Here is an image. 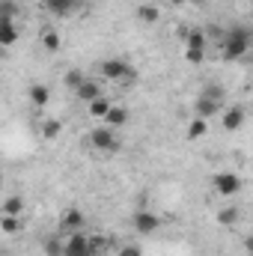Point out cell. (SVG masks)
<instances>
[{
    "instance_id": "4",
    "label": "cell",
    "mask_w": 253,
    "mask_h": 256,
    "mask_svg": "<svg viewBox=\"0 0 253 256\" xmlns=\"http://www.w3.org/2000/svg\"><path fill=\"white\" fill-rule=\"evenodd\" d=\"M242 188H244V182H242V176H238V173H232V170H220V173H214V176H212V191L218 194V196H224V200L238 196Z\"/></svg>"
},
{
    "instance_id": "8",
    "label": "cell",
    "mask_w": 253,
    "mask_h": 256,
    "mask_svg": "<svg viewBox=\"0 0 253 256\" xmlns=\"http://www.w3.org/2000/svg\"><path fill=\"white\" fill-rule=\"evenodd\" d=\"M131 224H134V230H137L140 236H152V232L161 230V218H158L155 212H149V208H137L134 218H131Z\"/></svg>"
},
{
    "instance_id": "24",
    "label": "cell",
    "mask_w": 253,
    "mask_h": 256,
    "mask_svg": "<svg viewBox=\"0 0 253 256\" xmlns=\"http://www.w3.org/2000/svg\"><path fill=\"white\" fill-rule=\"evenodd\" d=\"M3 214H21L24 218V196H18V194L6 196L3 200Z\"/></svg>"
},
{
    "instance_id": "5",
    "label": "cell",
    "mask_w": 253,
    "mask_h": 256,
    "mask_svg": "<svg viewBox=\"0 0 253 256\" xmlns=\"http://www.w3.org/2000/svg\"><path fill=\"white\" fill-rule=\"evenodd\" d=\"M84 226H86V214L78 208V206H68L60 212V218H57V232L60 236H74V232H84Z\"/></svg>"
},
{
    "instance_id": "26",
    "label": "cell",
    "mask_w": 253,
    "mask_h": 256,
    "mask_svg": "<svg viewBox=\"0 0 253 256\" xmlns=\"http://www.w3.org/2000/svg\"><path fill=\"white\" fill-rule=\"evenodd\" d=\"M84 80H86V74H84L80 68H68V72L63 74V84L68 86V90H78V86H80Z\"/></svg>"
},
{
    "instance_id": "17",
    "label": "cell",
    "mask_w": 253,
    "mask_h": 256,
    "mask_svg": "<svg viewBox=\"0 0 253 256\" xmlns=\"http://www.w3.org/2000/svg\"><path fill=\"white\" fill-rule=\"evenodd\" d=\"M0 230H3V236H15L24 230V218L21 214H0Z\"/></svg>"
},
{
    "instance_id": "15",
    "label": "cell",
    "mask_w": 253,
    "mask_h": 256,
    "mask_svg": "<svg viewBox=\"0 0 253 256\" xmlns=\"http://www.w3.org/2000/svg\"><path fill=\"white\" fill-rule=\"evenodd\" d=\"M128 120H131V114H128L126 104H114V108H110V114L104 116V126H110V128H126Z\"/></svg>"
},
{
    "instance_id": "27",
    "label": "cell",
    "mask_w": 253,
    "mask_h": 256,
    "mask_svg": "<svg viewBox=\"0 0 253 256\" xmlns=\"http://www.w3.org/2000/svg\"><path fill=\"white\" fill-rule=\"evenodd\" d=\"M185 60H188L190 66L206 63V48H185Z\"/></svg>"
},
{
    "instance_id": "13",
    "label": "cell",
    "mask_w": 253,
    "mask_h": 256,
    "mask_svg": "<svg viewBox=\"0 0 253 256\" xmlns=\"http://www.w3.org/2000/svg\"><path fill=\"white\" fill-rule=\"evenodd\" d=\"M15 42H18V24H15V18H3L0 21V45L12 48Z\"/></svg>"
},
{
    "instance_id": "31",
    "label": "cell",
    "mask_w": 253,
    "mask_h": 256,
    "mask_svg": "<svg viewBox=\"0 0 253 256\" xmlns=\"http://www.w3.org/2000/svg\"><path fill=\"white\" fill-rule=\"evenodd\" d=\"M167 3H170V6H182L185 0H167Z\"/></svg>"
},
{
    "instance_id": "7",
    "label": "cell",
    "mask_w": 253,
    "mask_h": 256,
    "mask_svg": "<svg viewBox=\"0 0 253 256\" xmlns=\"http://www.w3.org/2000/svg\"><path fill=\"white\" fill-rule=\"evenodd\" d=\"M244 122H248V110H244L242 104H230V108H224V114H220V128H224L226 134L242 131Z\"/></svg>"
},
{
    "instance_id": "9",
    "label": "cell",
    "mask_w": 253,
    "mask_h": 256,
    "mask_svg": "<svg viewBox=\"0 0 253 256\" xmlns=\"http://www.w3.org/2000/svg\"><path fill=\"white\" fill-rule=\"evenodd\" d=\"M102 96H104V90H102V80H96V78H86V80L74 90V98L84 102V104H90V102H96V98H102Z\"/></svg>"
},
{
    "instance_id": "22",
    "label": "cell",
    "mask_w": 253,
    "mask_h": 256,
    "mask_svg": "<svg viewBox=\"0 0 253 256\" xmlns=\"http://www.w3.org/2000/svg\"><path fill=\"white\" fill-rule=\"evenodd\" d=\"M110 236H104V232H96V236H90V248H92V256H104L110 250Z\"/></svg>"
},
{
    "instance_id": "3",
    "label": "cell",
    "mask_w": 253,
    "mask_h": 256,
    "mask_svg": "<svg viewBox=\"0 0 253 256\" xmlns=\"http://www.w3.org/2000/svg\"><path fill=\"white\" fill-rule=\"evenodd\" d=\"M90 146L96 149V152H116V149H122V140H120V134H116V128L110 126H96L90 131Z\"/></svg>"
},
{
    "instance_id": "6",
    "label": "cell",
    "mask_w": 253,
    "mask_h": 256,
    "mask_svg": "<svg viewBox=\"0 0 253 256\" xmlns=\"http://www.w3.org/2000/svg\"><path fill=\"white\" fill-rule=\"evenodd\" d=\"M224 96H212V92H200V98L194 102V114L196 116H202V120H214V116H220L224 114Z\"/></svg>"
},
{
    "instance_id": "14",
    "label": "cell",
    "mask_w": 253,
    "mask_h": 256,
    "mask_svg": "<svg viewBox=\"0 0 253 256\" xmlns=\"http://www.w3.org/2000/svg\"><path fill=\"white\" fill-rule=\"evenodd\" d=\"M42 3H45V9H48L51 15L66 18V15H72V12L78 9V3H80V0H42Z\"/></svg>"
},
{
    "instance_id": "30",
    "label": "cell",
    "mask_w": 253,
    "mask_h": 256,
    "mask_svg": "<svg viewBox=\"0 0 253 256\" xmlns=\"http://www.w3.org/2000/svg\"><path fill=\"white\" fill-rule=\"evenodd\" d=\"M242 244H244L248 256H253V232H250V236H244V242H242Z\"/></svg>"
},
{
    "instance_id": "20",
    "label": "cell",
    "mask_w": 253,
    "mask_h": 256,
    "mask_svg": "<svg viewBox=\"0 0 253 256\" xmlns=\"http://www.w3.org/2000/svg\"><path fill=\"white\" fill-rule=\"evenodd\" d=\"M242 220V208L238 206H224L220 212H218V224L220 226H236Z\"/></svg>"
},
{
    "instance_id": "25",
    "label": "cell",
    "mask_w": 253,
    "mask_h": 256,
    "mask_svg": "<svg viewBox=\"0 0 253 256\" xmlns=\"http://www.w3.org/2000/svg\"><path fill=\"white\" fill-rule=\"evenodd\" d=\"M185 48H206V33L200 27L185 30Z\"/></svg>"
},
{
    "instance_id": "1",
    "label": "cell",
    "mask_w": 253,
    "mask_h": 256,
    "mask_svg": "<svg viewBox=\"0 0 253 256\" xmlns=\"http://www.w3.org/2000/svg\"><path fill=\"white\" fill-rule=\"evenodd\" d=\"M98 78L102 80H110V84H134L137 80V68L122 60V57H108V60H102L98 63Z\"/></svg>"
},
{
    "instance_id": "2",
    "label": "cell",
    "mask_w": 253,
    "mask_h": 256,
    "mask_svg": "<svg viewBox=\"0 0 253 256\" xmlns=\"http://www.w3.org/2000/svg\"><path fill=\"white\" fill-rule=\"evenodd\" d=\"M250 51V30L248 27H232L230 33H224V60H238Z\"/></svg>"
},
{
    "instance_id": "28",
    "label": "cell",
    "mask_w": 253,
    "mask_h": 256,
    "mask_svg": "<svg viewBox=\"0 0 253 256\" xmlns=\"http://www.w3.org/2000/svg\"><path fill=\"white\" fill-rule=\"evenodd\" d=\"M114 256H143V250L137 244H122L120 250H114Z\"/></svg>"
},
{
    "instance_id": "19",
    "label": "cell",
    "mask_w": 253,
    "mask_h": 256,
    "mask_svg": "<svg viewBox=\"0 0 253 256\" xmlns=\"http://www.w3.org/2000/svg\"><path fill=\"white\" fill-rule=\"evenodd\" d=\"M39 134H42L45 140H57V137L63 134V122H60V120H54V116H48V120H42V122H39Z\"/></svg>"
},
{
    "instance_id": "12",
    "label": "cell",
    "mask_w": 253,
    "mask_h": 256,
    "mask_svg": "<svg viewBox=\"0 0 253 256\" xmlns=\"http://www.w3.org/2000/svg\"><path fill=\"white\" fill-rule=\"evenodd\" d=\"M116 102H110L108 96H102V98H96V102H90L86 104V116L90 120H96V122H104V116L110 114V108H114Z\"/></svg>"
},
{
    "instance_id": "18",
    "label": "cell",
    "mask_w": 253,
    "mask_h": 256,
    "mask_svg": "<svg viewBox=\"0 0 253 256\" xmlns=\"http://www.w3.org/2000/svg\"><path fill=\"white\" fill-rule=\"evenodd\" d=\"M42 250L45 256H66V236H51V238H45L42 242Z\"/></svg>"
},
{
    "instance_id": "10",
    "label": "cell",
    "mask_w": 253,
    "mask_h": 256,
    "mask_svg": "<svg viewBox=\"0 0 253 256\" xmlns=\"http://www.w3.org/2000/svg\"><path fill=\"white\" fill-rule=\"evenodd\" d=\"M66 256H92V248H90V236H84V232L66 236Z\"/></svg>"
},
{
    "instance_id": "21",
    "label": "cell",
    "mask_w": 253,
    "mask_h": 256,
    "mask_svg": "<svg viewBox=\"0 0 253 256\" xmlns=\"http://www.w3.org/2000/svg\"><path fill=\"white\" fill-rule=\"evenodd\" d=\"M208 134V120H202V116H194L185 128V137L188 140H200V137H206Z\"/></svg>"
},
{
    "instance_id": "29",
    "label": "cell",
    "mask_w": 253,
    "mask_h": 256,
    "mask_svg": "<svg viewBox=\"0 0 253 256\" xmlns=\"http://www.w3.org/2000/svg\"><path fill=\"white\" fill-rule=\"evenodd\" d=\"M0 9H3V18H15V3L12 0H3Z\"/></svg>"
},
{
    "instance_id": "23",
    "label": "cell",
    "mask_w": 253,
    "mask_h": 256,
    "mask_svg": "<svg viewBox=\"0 0 253 256\" xmlns=\"http://www.w3.org/2000/svg\"><path fill=\"white\" fill-rule=\"evenodd\" d=\"M137 18H140L143 24H155V21L161 18V9H158L155 3H140V6H137Z\"/></svg>"
},
{
    "instance_id": "11",
    "label": "cell",
    "mask_w": 253,
    "mask_h": 256,
    "mask_svg": "<svg viewBox=\"0 0 253 256\" xmlns=\"http://www.w3.org/2000/svg\"><path fill=\"white\" fill-rule=\"evenodd\" d=\"M27 102L36 108V110H42V108H48V102H51V86L48 84H30L27 86Z\"/></svg>"
},
{
    "instance_id": "16",
    "label": "cell",
    "mask_w": 253,
    "mask_h": 256,
    "mask_svg": "<svg viewBox=\"0 0 253 256\" xmlns=\"http://www.w3.org/2000/svg\"><path fill=\"white\" fill-rule=\"evenodd\" d=\"M39 45L45 48V51H60V45H63V39H60V33L54 30V27H42V33H39Z\"/></svg>"
}]
</instances>
